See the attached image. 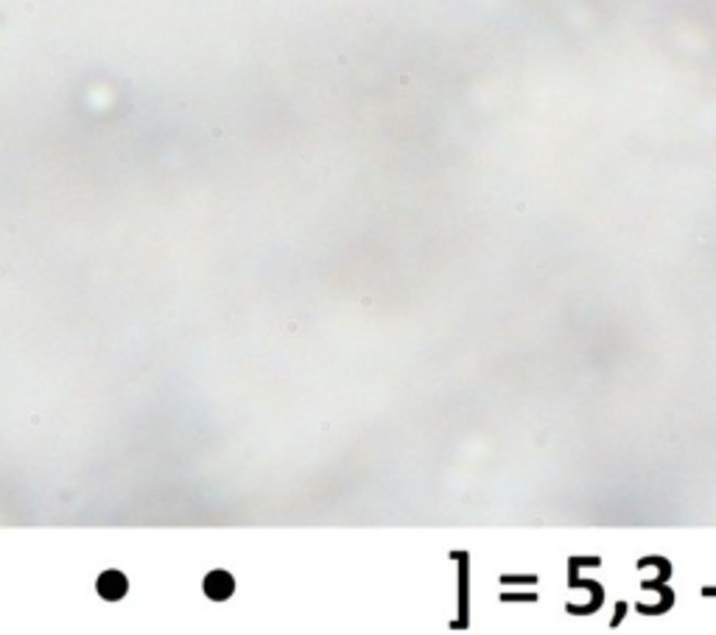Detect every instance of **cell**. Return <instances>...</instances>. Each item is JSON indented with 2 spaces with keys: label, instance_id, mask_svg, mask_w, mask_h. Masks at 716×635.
Wrapping results in <instances>:
<instances>
[{
  "label": "cell",
  "instance_id": "obj_1",
  "mask_svg": "<svg viewBox=\"0 0 716 635\" xmlns=\"http://www.w3.org/2000/svg\"><path fill=\"white\" fill-rule=\"evenodd\" d=\"M232 588H235V582H232V577L224 574V571L210 574L207 582H204V591H207V597L210 599H227L232 594Z\"/></svg>",
  "mask_w": 716,
  "mask_h": 635
},
{
  "label": "cell",
  "instance_id": "obj_2",
  "mask_svg": "<svg viewBox=\"0 0 716 635\" xmlns=\"http://www.w3.org/2000/svg\"><path fill=\"white\" fill-rule=\"evenodd\" d=\"M98 591H101V597L104 599H120L126 594V579H123L118 571H110V574H104V577L98 579Z\"/></svg>",
  "mask_w": 716,
  "mask_h": 635
}]
</instances>
